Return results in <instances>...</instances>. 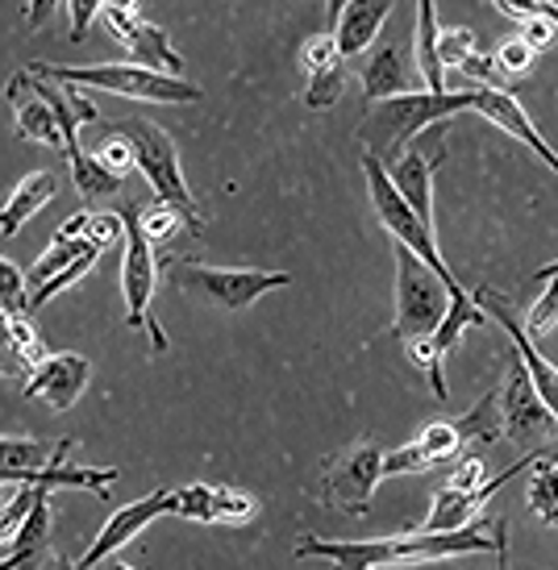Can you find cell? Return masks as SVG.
<instances>
[{
  "label": "cell",
  "instance_id": "obj_31",
  "mask_svg": "<svg viewBox=\"0 0 558 570\" xmlns=\"http://www.w3.org/2000/svg\"><path fill=\"white\" fill-rule=\"evenodd\" d=\"M96 258H100V250H92V246H88V250H84L80 258H76V263H67L63 271H55L50 279H42L38 287H30V292H26V313H38V308H42L47 301H55L59 292H67L71 284H80L84 275L92 271Z\"/></svg>",
  "mask_w": 558,
  "mask_h": 570
},
{
  "label": "cell",
  "instance_id": "obj_54",
  "mask_svg": "<svg viewBox=\"0 0 558 570\" xmlns=\"http://www.w3.org/2000/svg\"><path fill=\"white\" fill-rule=\"evenodd\" d=\"M550 275H558V258H555V263H546V267L533 271V279H538V284H542V279H550Z\"/></svg>",
  "mask_w": 558,
  "mask_h": 570
},
{
  "label": "cell",
  "instance_id": "obj_37",
  "mask_svg": "<svg viewBox=\"0 0 558 570\" xmlns=\"http://www.w3.org/2000/svg\"><path fill=\"white\" fill-rule=\"evenodd\" d=\"M471 55H479L476 30H467V26H459V30H442V38H438V67H442V71H459Z\"/></svg>",
  "mask_w": 558,
  "mask_h": 570
},
{
  "label": "cell",
  "instance_id": "obj_3",
  "mask_svg": "<svg viewBox=\"0 0 558 570\" xmlns=\"http://www.w3.org/2000/svg\"><path fill=\"white\" fill-rule=\"evenodd\" d=\"M109 129L117 138H126L129 155H134V167L146 175L155 200L172 208L188 234H200V229H205V217H200V208L192 200L188 179L179 171V155H176L172 134L163 126H155L150 117H126V121H112Z\"/></svg>",
  "mask_w": 558,
  "mask_h": 570
},
{
  "label": "cell",
  "instance_id": "obj_52",
  "mask_svg": "<svg viewBox=\"0 0 558 570\" xmlns=\"http://www.w3.org/2000/svg\"><path fill=\"white\" fill-rule=\"evenodd\" d=\"M117 9V13H138V0H100V13Z\"/></svg>",
  "mask_w": 558,
  "mask_h": 570
},
{
  "label": "cell",
  "instance_id": "obj_4",
  "mask_svg": "<svg viewBox=\"0 0 558 570\" xmlns=\"http://www.w3.org/2000/svg\"><path fill=\"white\" fill-rule=\"evenodd\" d=\"M33 76H47L59 83H76V88H100L112 96H129V100H155V105H196L200 88L176 76H159L138 63H30Z\"/></svg>",
  "mask_w": 558,
  "mask_h": 570
},
{
  "label": "cell",
  "instance_id": "obj_40",
  "mask_svg": "<svg viewBox=\"0 0 558 570\" xmlns=\"http://www.w3.org/2000/svg\"><path fill=\"white\" fill-rule=\"evenodd\" d=\"M0 313H9V317H30L26 313V275L17 263L9 258H0Z\"/></svg>",
  "mask_w": 558,
  "mask_h": 570
},
{
  "label": "cell",
  "instance_id": "obj_26",
  "mask_svg": "<svg viewBox=\"0 0 558 570\" xmlns=\"http://www.w3.org/2000/svg\"><path fill=\"white\" fill-rule=\"evenodd\" d=\"M476 325H483V308L471 301V292H467V287H459V292H450L447 317L438 321V330L430 333V342L438 346V354L447 358L450 350L459 346V337H463L467 330H476Z\"/></svg>",
  "mask_w": 558,
  "mask_h": 570
},
{
  "label": "cell",
  "instance_id": "obj_24",
  "mask_svg": "<svg viewBox=\"0 0 558 570\" xmlns=\"http://www.w3.org/2000/svg\"><path fill=\"white\" fill-rule=\"evenodd\" d=\"M55 196H59V175L55 171L26 175V179L9 191V200L0 205V238H17V234H21V225L30 222L33 213H42Z\"/></svg>",
  "mask_w": 558,
  "mask_h": 570
},
{
  "label": "cell",
  "instance_id": "obj_34",
  "mask_svg": "<svg viewBox=\"0 0 558 570\" xmlns=\"http://www.w3.org/2000/svg\"><path fill=\"white\" fill-rule=\"evenodd\" d=\"M346 76H351L346 63L330 67V71H321V76H309V83H304V105L317 112L334 109L337 100H342V92H346Z\"/></svg>",
  "mask_w": 558,
  "mask_h": 570
},
{
  "label": "cell",
  "instance_id": "obj_16",
  "mask_svg": "<svg viewBox=\"0 0 558 570\" xmlns=\"http://www.w3.org/2000/svg\"><path fill=\"white\" fill-rule=\"evenodd\" d=\"M496 404H500L505 433H512L517 442H533L546 425H555V416L538 400V392H533V383H529L526 366H521L517 354H512V366L505 371V383L496 387Z\"/></svg>",
  "mask_w": 558,
  "mask_h": 570
},
{
  "label": "cell",
  "instance_id": "obj_27",
  "mask_svg": "<svg viewBox=\"0 0 558 570\" xmlns=\"http://www.w3.org/2000/svg\"><path fill=\"white\" fill-rule=\"evenodd\" d=\"M459 429V438L463 445H496L505 438V421H500V404H496V387L492 392H483V396L471 404V409L454 421Z\"/></svg>",
  "mask_w": 558,
  "mask_h": 570
},
{
  "label": "cell",
  "instance_id": "obj_8",
  "mask_svg": "<svg viewBox=\"0 0 558 570\" xmlns=\"http://www.w3.org/2000/svg\"><path fill=\"white\" fill-rule=\"evenodd\" d=\"M392 254H397V317H392V337H400V342L430 337L438 330V321L447 317V284L413 250H404V246L392 242Z\"/></svg>",
  "mask_w": 558,
  "mask_h": 570
},
{
  "label": "cell",
  "instance_id": "obj_51",
  "mask_svg": "<svg viewBox=\"0 0 558 570\" xmlns=\"http://www.w3.org/2000/svg\"><path fill=\"white\" fill-rule=\"evenodd\" d=\"M342 9H346V0H325V26H330L325 33H334V26H337V17H342Z\"/></svg>",
  "mask_w": 558,
  "mask_h": 570
},
{
  "label": "cell",
  "instance_id": "obj_38",
  "mask_svg": "<svg viewBox=\"0 0 558 570\" xmlns=\"http://www.w3.org/2000/svg\"><path fill=\"white\" fill-rule=\"evenodd\" d=\"M126 238V222H121V213H92L88 208V222H84V242L92 246V250H109L117 242Z\"/></svg>",
  "mask_w": 558,
  "mask_h": 570
},
{
  "label": "cell",
  "instance_id": "obj_48",
  "mask_svg": "<svg viewBox=\"0 0 558 570\" xmlns=\"http://www.w3.org/2000/svg\"><path fill=\"white\" fill-rule=\"evenodd\" d=\"M26 366L17 358L13 350V330H9V313H0V380H9V375H21Z\"/></svg>",
  "mask_w": 558,
  "mask_h": 570
},
{
  "label": "cell",
  "instance_id": "obj_55",
  "mask_svg": "<svg viewBox=\"0 0 558 570\" xmlns=\"http://www.w3.org/2000/svg\"><path fill=\"white\" fill-rule=\"evenodd\" d=\"M92 570H134V567H126V562H117V558H105V562H96Z\"/></svg>",
  "mask_w": 558,
  "mask_h": 570
},
{
  "label": "cell",
  "instance_id": "obj_22",
  "mask_svg": "<svg viewBox=\"0 0 558 570\" xmlns=\"http://www.w3.org/2000/svg\"><path fill=\"white\" fill-rule=\"evenodd\" d=\"M404 92H421L417 67H409V59H404V50H400L397 42L371 47L368 63H363V96H368V105L388 100V96H404Z\"/></svg>",
  "mask_w": 558,
  "mask_h": 570
},
{
  "label": "cell",
  "instance_id": "obj_18",
  "mask_svg": "<svg viewBox=\"0 0 558 570\" xmlns=\"http://www.w3.org/2000/svg\"><path fill=\"white\" fill-rule=\"evenodd\" d=\"M459 450H463V438H459L454 421H433V425L421 429L409 445H400V450H388V454H383V479L430 471V466H438V462H450Z\"/></svg>",
  "mask_w": 558,
  "mask_h": 570
},
{
  "label": "cell",
  "instance_id": "obj_30",
  "mask_svg": "<svg viewBox=\"0 0 558 570\" xmlns=\"http://www.w3.org/2000/svg\"><path fill=\"white\" fill-rule=\"evenodd\" d=\"M533 466H538V471H533V479H529L526 504H529V512H533L538 521L555 524V529H558V459H555V454H550V459L542 454Z\"/></svg>",
  "mask_w": 558,
  "mask_h": 570
},
{
  "label": "cell",
  "instance_id": "obj_2",
  "mask_svg": "<svg viewBox=\"0 0 558 570\" xmlns=\"http://www.w3.org/2000/svg\"><path fill=\"white\" fill-rule=\"evenodd\" d=\"M467 109H476V92H425L421 88V92L388 96V100L368 105V112L354 126V138L363 146V155L392 167L404 150H413L425 129Z\"/></svg>",
  "mask_w": 558,
  "mask_h": 570
},
{
  "label": "cell",
  "instance_id": "obj_12",
  "mask_svg": "<svg viewBox=\"0 0 558 570\" xmlns=\"http://www.w3.org/2000/svg\"><path fill=\"white\" fill-rule=\"evenodd\" d=\"M105 21H109V30L117 33V42L129 50V59L138 67L184 80V55L172 47L163 26L146 21L143 13H117V9H105Z\"/></svg>",
  "mask_w": 558,
  "mask_h": 570
},
{
  "label": "cell",
  "instance_id": "obj_9",
  "mask_svg": "<svg viewBox=\"0 0 558 570\" xmlns=\"http://www.w3.org/2000/svg\"><path fill=\"white\" fill-rule=\"evenodd\" d=\"M383 479V450L371 442H354L342 454L325 462L317 483V500L330 512H351V517H368L375 488Z\"/></svg>",
  "mask_w": 558,
  "mask_h": 570
},
{
  "label": "cell",
  "instance_id": "obj_50",
  "mask_svg": "<svg viewBox=\"0 0 558 570\" xmlns=\"http://www.w3.org/2000/svg\"><path fill=\"white\" fill-rule=\"evenodd\" d=\"M59 0H26V30H47Z\"/></svg>",
  "mask_w": 558,
  "mask_h": 570
},
{
  "label": "cell",
  "instance_id": "obj_49",
  "mask_svg": "<svg viewBox=\"0 0 558 570\" xmlns=\"http://www.w3.org/2000/svg\"><path fill=\"white\" fill-rule=\"evenodd\" d=\"M67 4H71V42H84L92 17L100 13V0H67Z\"/></svg>",
  "mask_w": 558,
  "mask_h": 570
},
{
  "label": "cell",
  "instance_id": "obj_19",
  "mask_svg": "<svg viewBox=\"0 0 558 570\" xmlns=\"http://www.w3.org/2000/svg\"><path fill=\"white\" fill-rule=\"evenodd\" d=\"M4 105L13 109L17 117V129H21V138H30V142H42L50 146V150H63V134H59V126H55V112L47 109V100L33 92V80L30 71L21 67L13 80L4 83Z\"/></svg>",
  "mask_w": 558,
  "mask_h": 570
},
{
  "label": "cell",
  "instance_id": "obj_5",
  "mask_svg": "<svg viewBox=\"0 0 558 570\" xmlns=\"http://www.w3.org/2000/svg\"><path fill=\"white\" fill-rule=\"evenodd\" d=\"M172 284L184 296L225 308V313H242L255 301H263L275 287H287L292 275L287 271H258V267H205V263H172Z\"/></svg>",
  "mask_w": 558,
  "mask_h": 570
},
{
  "label": "cell",
  "instance_id": "obj_44",
  "mask_svg": "<svg viewBox=\"0 0 558 570\" xmlns=\"http://www.w3.org/2000/svg\"><path fill=\"white\" fill-rule=\"evenodd\" d=\"M492 67H496V76H526L529 67H533V50H529L521 38H505L492 55Z\"/></svg>",
  "mask_w": 558,
  "mask_h": 570
},
{
  "label": "cell",
  "instance_id": "obj_11",
  "mask_svg": "<svg viewBox=\"0 0 558 570\" xmlns=\"http://www.w3.org/2000/svg\"><path fill=\"white\" fill-rule=\"evenodd\" d=\"M172 517L196 524H246L258 517V500L251 491L222 488V483H188L172 491Z\"/></svg>",
  "mask_w": 558,
  "mask_h": 570
},
{
  "label": "cell",
  "instance_id": "obj_56",
  "mask_svg": "<svg viewBox=\"0 0 558 570\" xmlns=\"http://www.w3.org/2000/svg\"><path fill=\"white\" fill-rule=\"evenodd\" d=\"M4 495H9V488H4V483H0V504H4Z\"/></svg>",
  "mask_w": 558,
  "mask_h": 570
},
{
  "label": "cell",
  "instance_id": "obj_46",
  "mask_svg": "<svg viewBox=\"0 0 558 570\" xmlns=\"http://www.w3.org/2000/svg\"><path fill=\"white\" fill-rule=\"evenodd\" d=\"M488 479H492V475H488L483 459H479V454H467V459L454 466V475H450L447 488L450 491H479L483 483H488Z\"/></svg>",
  "mask_w": 558,
  "mask_h": 570
},
{
  "label": "cell",
  "instance_id": "obj_28",
  "mask_svg": "<svg viewBox=\"0 0 558 570\" xmlns=\"http://www.w3.org/2000/svg\"><path fill=\"white\" fill-rule=\"evenodd\" d=\"M67 159H71V184H76L80 200H88V205H96V200H105V196H112V191L121 188V179L96 159L92 150H84L80 146V150L67 155Z\"/></svg>",
  "mask_w": 558,
  "mask_h": 570
},
{
  "label": "cell",
  "instance_id": "obj_15",
  "mask_svg": "<svg viewBox=\"0 0 558 570\" xmlns=\"http://www.w3.org/2000/svg\"><path fill=\"white\" fill-rule=\"evenodd\" d=\"M159 517H172V491H150V495H143V500H134V504H121L109 521H105V529L96 533L92 546L84 550L80 570H92L96 562L112 558L121 546H129V541L138 538L146 524L159 521Z\"/></svg>",
  "mask_w": 558,
  "mask_h": 570
},
{
  "label": "cell",
  "instance_id": "obj_10",
  "mask_svg": "<svg viewBox=\"0 0 558 570\" xmlns=\"http://www.w3.org/2000/svg\"><path fill=\"white\" fill-rule=\"evenodd\" d=\"M471 301H476L483 313H492V317L500 321V330L509 333L512 354L521 358L529 383H533V392H538V400H542L546 412L555 416V425H558V366L550 363V358L542 354V346L521 330V321L512 317V301L505 296V292H496V287H479V292H471ZM555 459H558V450H555Z\"/></svg>",
  "mask_w": 558,
  "mask_h": 570
},
{
  "label": "cell",
  "instance_id": "obj_21",
  "mask_svg": "<svg viewBox=\"0 0 558 570\" xmlns=\"http://www.w3.org/2000/svg\"><path fill=\"white\" fill-rule=\"evenodd\" d=\"M438 163H447V150H438L433 159H421L413 150H404L392 167H388V179H392V188L400 191V200L413 208L417 222L433 229V171H438ZM438 234V229H433Z\"/></svg>",
  "mask_w": 558,
  "mask_h": 570
},
{
  "label": "cell",
  "instance_id": "obj_23",
  "mask_svg": "<svg viewBox=\"0 0 558 570\" xmlns=\"http://www.w3.org/2000/svg\"><path fill=\"white\" fill-rule=\"evenodd\" d=\"M397 9V0H346V9L334 26V42L342 59H354V55H368L380 38L388 13Z\"/></svg>",
  "mask_w": 558,
  "mask_h": 570
},
{
  "label": "cell",
  "instance_id": "obj_17",
  "mask_svg": "<svg viewBox=\"0 0 558 570\" xmlns=\"http://www.w3.org/2000/svg\"><path fill=\"white\" fill-rule=\"evenodd\" d=\"M476 92V109L471 112H479V117H488L492 126H500L509 138H517L521 146H529L538 159L550 167V171L558 175V155H555V146L546 142L542 134L533 129V121H529V112H526V105L517 100L512 92H505V88H496V83H479V88H471Z\"/></svg>",
  "mask_w": 558,
  "mask_h": 570
},
{
  "label": "cell",
  "instance_id": "obj_36",
  "mask_svg": "<svg viewBox=\"0 0 558 570\" xmlns=\"http://www.w3.org/2000/svg\"><path fill=\"white\" fill-rule=\"evenodd\" d=\"M546 292L533 301V308H529V317L521 321V330L533 337V342H542L546 333L558 325V275H550V279H542Z\"/></svg>",
  "mask_w": 558,
  "mask_h": 570
},
{
  "label": "cell",
  "instance_id": "obj_25",
  "mask_svg": "<svg viewBox=\"0 0 558 570\" xmlns=\"http://www.w3.org/2000/svg\"><path fill=\"white\" fill-rule=\"evenodd\" d=\"M413 67L425 92H447V71L438 67V38H442V26H438V9L433 0H417V30H413Z\"/></svg>",
  "mask_w": 558,
  "mask_h": 570
},
{
  "label": "cell",
  "instance_id": "obj_53",
  "mask_svg": "<svg viewBox=\"0 0 558 570\" xmlns=\"http://www.w3.org/2000/svg\"><path fill=\"white\" fill-rule=\"evenodd\" d=\"M42 570H80V567H76V562H67V558H59V554H50Z\"/></svg>",
  "mask_w": 558,
  "mask_h": 570
},
{
  "label": "cell",
  "instance_id": "obj_14",
  "mask_svg": "<svg viewBox=\"0 0 558 570\" xmlns=\"http://www.w3.org/2000/svg\"><path fill=\"white\" fill-rule=\"evenodd\" d=\"M92 380V366L84 354H47L38 366L26 371V383H21V396L38 400L55 412H67L76 400L84 396V387Z\"/></svg>",
  "mask_w": 558,
  "mask_h": 570
},
{
  "label": "cell",
  "instance_id": "obj_20",
  "mask_svg": "<svg viewBox=\"0 0 558 570\" xmlns=\"http://www.w3.org/2000/svg\"><path fill=\"white\" fill-rule=\"evenodd\" d=\"M30 71V67H26ZM33 92L47 100V109L55 112V126H59V134H63V146L67 155H76L80 150V126H88V121H100V112H96V105L84 96V88H76V83H59V80H47V76H33Z\"/></svg>",
  "mask_w": 558,
  "mask_h": 570
},
{
  "label": "cell",
  "instance_id": "obj_13",
  "mask_svg": "<svg viewBox=\"0 0 558 570\" xmlns=\"http://www.w3.org/2000/svg\"><path fill=\"white\" fill-rule=\"evenodd\" d=\"M538 459H542V454H521L509 471H500L496 479H488L479 491H450V488L433 491V508H430V517H425V524H421V529H425V533H454V529H463V524L479 521L483 504H488V500H496L500 491L509 488L512 479L521 475V471H529Z\"/></svg>",
  "mask_w": 558,
  "mask_h": 570
},
{
  "label": "cell",
  "instance_id": "obj_6",
  "mask_svg": "<svg viewBox=\"0 0 558 570\" xmlns=\"http://www.w3.org/2000/svg\"><path fill=\"white\" fill-rule=\"evenodd\" d=\"M121 222H126V238H121V296H126V325L150 337V354H167V333L150 313L155 301V284H159V258L155 246L146 242L138 213L121 208Z\"/></svg>",
  "mask_w": 558,
  "mask_h": 570
},
{
  "label": "cell",
  "instance_id": "obj_39",
  "mask_svg": "<svg viewBox=\"0 0 558 570\" xmlns=\"http://www.w3.org/2000/svg\"><path fill=\"white\" fill-rule=\"evenodd\" d=\"M337 63H346V59L337 55L334 33H313V38L301 47V71L304 76H321V71H330V67H337Z\"/></svg>",
  "mask_w": 558,
  "mask_h": 570
},
{
  "label": "cell",
  "instance_id": "obj_41",
  "mask_svg": "<svg viewBox=\"0 0 558 570\" xmlns=\"http://www.w3.org/2000/svg\"><path fill=\"white\" fill-rule=\"evenodd\" d=\"M9 330H13V350H17V358H21V366H26V371H30V366H38L50 354L47 342H42V333L33 330L30 317H9Z\"/></svg>",
  "mask_w": 558,
  "mask_h": 570
},
{
  "label": "cell",
  "instance_id": "obj_7",
  "mask_svg": "<svg viewBox=\"0 0 558 570\" xmlns=\"http://www.w3.org/2000/svg\"><path fill=\"white\" fill-rule=\"evenodd\" d=\"M363 171H368V188H371L375 217H380V225L388 229V238L397 242V246H404V250H413L417 258H421V263H425V267L447 284V292H459L463 284L450 275L447 258H442V246H438V234L417 222L413 208L400 200V191L392 188V179H388V167L375 163L371 155H363Z\"/></svg>",
  "mask_w": 558,
  "mask_h": 570
},
{
  "label": "cell",
  "instance_id": "obj_32",
  "mask_svg": "<svg viewBox=\"0 0 558 570\" xmlns=\"http://www.w3.org/2000/svg\"><path fill=\"white\" fill-rule=\"evenodd\" d=\"M84 250H88V242H80V238H63V234H55L47 250L38 254V263H33V271L26 275V292H30V287H38L42 279H50L55 271H63L67 263H76V258H80Z\"/></svg>",
  "mask_w": 558,
  "mask_h": 570
},
{
  "label": "cell",
  "instance_id": "obj_33",
  "mask_svg": "<svg viewBox=\"0 0 558 570\" xmlns=\"http://www.w3.org/2000/svg\"><path fill=\"white\" fill-rule=\"evenodd\" d=\"M404 354H409V363L430 380L433 396L450 400V383H447V375H442V354H438V346H433L430 337H413V342H404Z\"/></svg>",
  "mask_w": 558,
  "mask_h": 570
},
{
  "label": "cell",
  "instance_id": "obj_43",
  "mask_svg": "<svg viewBox=\"0 0 558 570\" xmlns=\"http://www.w3.org/2000/svg\"><path fill=\"white\" fill-rule=\"evenodd\" d=\"M138 225H143V234L150 246H163V242H172L179 229H184V222H179L167 205H155V208H146V213H138Z\"/></svg>",
  "mask_w": 558,
  "mask_h": 570
},
{
  "label": "cell",
  "instance_id": "obj_35",
  "mask_svg": "<svg viewBox=\"0 0 558 570\" xmlns=\"http://www.w3.org/2000/svg\"><path fill=\"white\" fill-rule=\"evenodd\" d=\"M47 488H33V483H17L9 495H4V504H0V546L13 538L17 529H21V521L30 517V508L38 504V495H42Z\"/></svg>",
  "mask_w": 558,
  "mask_h": 570
},
{
  "label": "cell",
  "instance_id": "obj_47",
  "mask_svg": "<svg viewBox=\"0 0 558 570\" xmlns=\"http://www.w3.org/2000/svg\"><path fill=\"white\" fill-rule=\"evenodd\" d=\"M517 30H521L517 38H521L533 55H542V50H550L558 42V26H550V21H521Z\"/></svg>",
  "mask_w": 558,
  "mask_h": 570
},
{
  "label": "cell",
  "instance_id": "obj_45",
  "mask_svg": "<svg viewBox=\"0 0 558 570\" xmlns=\"http://www.w3.org/2000/svg\"><path fill=\"white\" fill-rule=\"evenodd\" d=\"M96 159L105 163L117 179H126L129 171H134V155H129V146H126V138H117L109 129V142H100V150H96Z\"/></svg>",
  "mask_w": 558,
  "mask_h": 570
},
{
  "label": "cell",
  "instance_id": "obj_42",
  "mask_svg": "<svg viewBox=\"0 0 558 570\" xmlns=\"http://www.w3.org/2000/svg\"><path fill=\"white\" fill-rule=\"evenodd\" d=\"M496 13H505L509 21H550L558 26V0H488Z\"/></svg>",
  "mask_w": 558,
  "mask_h": 570
},
{
  "label": "cell",
  "instance_id": "obj_29",
  "mask_svg": "<svg viewBox=\"0 0 558 570\" xmlns=\"http://www.w3.org/2000/svg\"><path fill=\"white\" fill-rule=\"evenodd\" d=\"M47 538H50V491H42L38 504L30 508V517L21 521V529L0 546V558H9V554L38 558L42 550H47Z\"/></svg>",
  "mask_w": 558,
  "mask_h": 570
},
{
  "label": "cell",
  "instance_id": "obj_1",
  "mask_svg": "<svg viewBox=\"0 0 558 570\" xmlns=\"http://www.w3.org/2000/svg\"><path fill=\"white\" fill-rule=\"evenodd\" d=\"M467 554H496L500 570L509 558V524L500 517H479V521L454 529V533H392L380 541H330V538H301L296 558H321L334 570H375L397 567V562H442V558Z\"/></svg>",
  "mask_w": 558,
  "mask_h": 570
}]
</instances>
